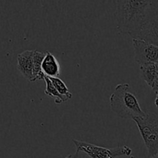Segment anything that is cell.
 I'll use <instances>...</instances> for the list:
<instances>
[{"label": "cell", "mask_w": 158, "mask_h": 158, "mask_svg": "<svg viewBox=\"0 0 158 158\" xmlns=\"http://www.w3.org/2000/svg\"><path fill=\"white\" fill-rule=\"evenodd\" d=\"M44 80L45 82H46L45 94H46V96L53 98L54 102H55V103H57V104L66 101V99H65L63 96L60 95V94H59V92L56 90V89L55 88L54 85L52 84V81H51V80L49 77H45Z\"/></svg>", "instance_id": "cell-11"}, {"label": "cell", "mask_w": 158, "mask_h": 158, "mask_svg": "<svg viewBox=\"0 0 158 158\" xmlns=\"http://www.w3.org/2000/svg\"><path fill=\"white\" fill-rule=\"evenodd\" d=\"M140 77L150 86L152 87L158 75L157 63H148L140 66Z\"/></svg>", "instance_id": "cell-9"}, {"label": "cell", "mask_w": 158, "mask_h": 158, "mask_svg": "<svg viewBox=\"0 0 158 158\" xmlns=\"http://www.w3.org/2000/svg\"><path fill=\"white\" fill-rule=\"evenodd\" d=\"M138 127L144 144L148 149V157L158 153V116L146 113L143 117L133 119Z\"/></svg>", "instance_id": "cell-3"}, {"label": "cell", "mask_w": 158, "mask_h": 158, "mask_svg": "<svg viewBox=\"0 0 158 158\" xmlns=\"http://www.w3.org/2000/svg\"><path fill=\"white\" fill-rule=\"evenodd\" d=\"M157 68H158V63H157Z\"/></svg>", "instance_id": "cell-17"}, {"label": "cell", "mask_w": 158, "mask_h": 158, "mask_svg": "<svg viewBox=\"0 0 158 158\" xmlns=\"http://www.w3.org/2000/svg\"><path fill=\"white\" fill-rule=\"evenodd\" d=\"M110 103L111 110L120 118L133 120L146 115L135 92L128 83H120L116 86L110 97Z\"/></svg>", "instance_id": "cell-2"}, {"label": "cell", "mask_w": 158, "mask_h": 158, "mask_svg": "<svg viewBox=\"0 0 158 158\" xmlns=\"http://www.w3.org/2000/svg\"><path fill=\"white\" fill-rule=\"evenodd\" d=\"M148 158H158V153L157 154H155L154 156H153V157H148Z\"/></svg>", "instance_id": "cell-16"}, {"label": "cell", "mask_w": 158, "mask_h": 158, "mask_svg": "<svg viewBox=\"0 0 158 158\" xmlns=\"http://www.w3.org/2000/svg\"><path fill=\"white\" fill-rule=\"evenodd\" d=\"M46 56V52H40V51L34 50L33 53V83L36 80H44L45 77L42 69V65H43V60Z\"/></svg>", "instance_id": "cell-10"}, {"label": "cell", "mask_w": 158, "mask_h": 158, "mask_svg": "<svg viewBox=\"0 0 158 158\" xmlns=\"http://www.w3.org/2000/svg\"><path fill=\"white\" fill-rule=\"evenodd\" d=\"M34 50H26L17 56V67L22 75L33 83Z\"/></svg>", "instance_id": "cell-7"}, {"label": "cell", "mask_w": 158, "mask_h": 158, "mask_svg": "<svg viewBox=\"0 0 158 158\" xmlns=\"http://www.w3.org/2000/svg\"><path fill=\"white\" fill-rule=\"evenodd\" d=\"M78 154H77V153H75L74 154H69L65 158H78Z\"/></svg>", "instance_id": "cell-14"}, {"label": "cell", "mask_w": 158, "mask_h": 158, "mask_svg": "<svg viewBox=\"0 0 158 158\" xmlns=\"http://www.w3.org/2000/svg\"><path fill=\"white\" fill-rule=\"evenodd\" d=\"M158 46V8L143 24L134 38Z\"/></svg>", "instance_id": "cell-6"}, {"label": "cell", "mask_w": 158, "mask_h": 158, "mask_svg": "<svg viewBox=\"0 0 158 158\" xmlns=\"http://www.w3.org/2000/svg\"><path fill=\"white\" fill-rule=\"evenodd\" d=\"M116 24L119 30L133 38L137 35L153 12L158 8V1L118 0L114 1Z\"/></svg>", "instance_id": "cell-1"}, {"label": "cell", "mask_w": 158, "mask_h": 158, "mask_svg": "<svg viewBox=\"0 0 158 158\" xmlns=\"http://www.w3.org/2000/svg\"><path fill=\"white\" fill-rule=\"evenodd\" d=\"M42 69L46 77L49 78L59 77L60 74V65L55 56L49 51L46 52V56L43 60Z\"/></svg>", "instance_id": "cell-8"}, {"label": "cell", "mask_w": 158, "mask_h": 158, "mask_svg": "<svg viewBox=\"0 0 158 158\" xmlns=\"http://www.w3.org/2000/svg\"><path fill=\"white\" fill-rule=\"evenodd\" d=\"M135 60L140 66L158 63V46L139 39H133Z\"/></svg>", "instance_id": "cell-5"}, {"label": "cell", "mask_w": 158, "mask_h": 158, "mask_svg": "<svg viewBox=\"0 0 158 158\" xmlns=\"http://www.w3.org/2000/svg\"><path fill=\"white\" fill-rule=\"evenodd\" d=\"M155 106H157V108L158 109V94H157V96H156V99H155Z\"/></svg>", "instance_id": "cell-15"}, {"label": "cell", "mask_w": 158, "mask_h": 158, "mask_svg": "<svg viewBox=\"0 0 158 158\" xmlns=\"http://www.w3.org/2000/svg\"><path fill=\"white\" fill-rule=\"evenodd\" d=\"M151 89H152L155 92L156 94H158V75H157V78H156L155 81H154V84H153L152 87H151Z\"/></svg>", "instance_id": "cell-13"}, {"label": "cell", "mask_w": 158, "mask_h": 158, "mask_svg": "<svg viewBox=\"0 0 158 158\" xmlns=\"http://www.w3.org/2000/svg\"><path fill=\"white\" fill-rule=\"evenodd\" d=\"M49 79L51 80L52 84L54 85V86H55L56 90L59 92V94H60V95L63 96V97L66 99V101L72 98V94H71L70 91L69 90L66 83H65L61 79L59 78V77H54V78Z\"/></svg>", "instance_id": "cell-12"}, {"label": "cell", "mask_w": 158, "mask_h": 158, "mask_svg": "<svg viewBox=\"0 0 158 158\" xmlns=\"http://www.w3.org/2000/svg\"><path fill=\"white\" fill-rule=\"evenodd\" d=\"M76 147V153L83 152L91 158H116L117 157H130L132 154V150L129 147L120 146L114 148H106L97 146L82 140H73Z\"/></svg>", "instance_id": "cell-4"}]
</instances>
